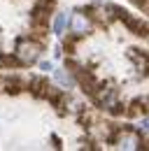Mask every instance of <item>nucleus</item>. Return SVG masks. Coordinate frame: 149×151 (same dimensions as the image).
I'll use <instances>...</instances> for the list:
<instances>
[{"label": "nucleus", "mask_w": 149, "mask_h": 151, "mask_svg": "<svg viewBox=\"0 0 149 151\" xmlns=\"http://www.w3.org/2000/svg\"><path fill=\"white\" fill-rule=\"evenodd\" d=\"M40 51H42L40 40H35V37H21V40H17V56L21 58L23 65L35 63L37 58H40Z\"/></svg>", "instance_id": "obj_1"}, {"label": "nucleus", "mask_w": 149, "mask_h": 151, "mask_svg": "<svg viewBox=\"0 0 149 151\" xmlns=\"http://www.w3.org/2000/svg\"><path fill=\"white\" fill-rule=\"evenodd\" d=\"M110 12H112V14H114L119 21H124V26L128 28L133 35H137V37H147V35H149V23H145L142 19H135V17H130L126 9H121V7H114V5L110 7Z\"/></svg>", "instance_id": "obj_2"}, {"label": "nucleus", "mask_w": 149, "mask_h": 151, "mask_svg": "<svg viewBox=\"0 0 149 151\" xmlns=\"http://www.w3.org/2000/svg\"><path fill=\"white\" fill-rule=\"evenodd\" d=\"M93 100H95V105L98 107H103V109H107L110 112V107L114 102H119L116 100V88H98L95 95H93Z\"/></svg>", "instance_id": "obj_3"}, {"label": "nucleus", "mask_w": 149, "mask_h": 151, "mask_svg": "<svg viewBox=\"0 0 149 151\" xmlns=\"http://www.w3.org/2000/svg\"><path fill=\"white\" fill-rule=\"evenodd\" d=\"M49 81L44 79V77H30V81H28V91L35 95V98H47L49 95Z\"/></svg>", "instance_id": "obj_4"}, {"label": "nucleus", "mask_w": 149, "mask_h": 151, "mask_svg": "<svg viewBox=\"0 0 149 151\" xmlns=\"http://www.w3.org/2000/svg\"><path fill=\"white\" fill-rule=\"evenodd\" d=\"M5 91L7 93H21V91H28V81L21 79V77H7L5 79Z\"/></svg>", "instance_id": "obj_5"}, {"label": "nucleus", "mask_w": 149, "mask_h": 151, "mask_svg": "<svg viewBox=\"0 0 149 151\" xmlns=\"http://www.w3.org/2000/svg\"><path fill=\"white\" fill-rule=\"evenodd\" d=\"M89 28H91V23H89V19H86V14H74L72 17V33L74 35H86L89 33Z\"/></svg>", "instance_id": "obj_6"}, {"label": "nucleus", "mask_w": 149, "mask_h": 151, "mask_svg": "<svg viewBox=\"0 0 149 151\" xmlns=\"http://www.w3.org/2000/svg\"><path fill=\"white\" fill-rule=\"evenodd\" d=\"M68 21H70V17H68V14H58V17L54 19V33H56V35H63V33H65Z\"/></svg>", "instance_id": "obj_7"}, {"label": "nucleus", "mask_w": 149, "mask_h": 151, "mask_svg": "<svg viewBox=\"0 0 149 151\" xmlns=\"http://www.w3.org/2000/svg\"><path fill=\"white\" fill-rule=\"evenodd\" d=\"M72 75H74V72H72ZM72 75H68V72H63V70H56V72H54L56 81H58V84H63L65 88H68V86H72V84H74V77H72Z\"/></svg>", "instance_id": "obj_8"}, {"label": "nucleus", "mask_w": 149, "mask_h": 151, "mask_svg": "<svg viewBox=\"0 0 149 151\" xmlns=\"http://www.w3.org/2000/svg\"><path fill=\"white\" fill-rule=\"evenodd\" d=\"M0 65H5V68H12V65H23L21 63V58L14 54V56H7V54H0Z\"/></svg>", "instance_id": "obj_9"}, {"label": "nucleus", "mask_w": 149, "mask_h": 151, "mask_svg": "<svg viewBox=\"0 0 149 151\" xmlns=\"http://www.w3.org/2000/svg\"><path fill=\"white\" fill-rule=\"evenodd\" d=\"M128 109H126V105H121V102H114L110 107V114H114V116H121V114H126Z\"/></svg>", "instance_id": "obj_10"}, {"label": "nucleus", "mask_w": 149, "mask_h": 151, "mask_svg": "<svg viewBox=\"0 0 149 151\" xmlns=\"http://www.w3.org/2000/svg\"><path fill=\"white\" fill-rule=\"evenodd\" d=\"M77 40H79V35H74V33H72V37L65 40V49H68V54H74V44H77Z\"/></svg>", "instance_id": "obj_11"}, {"label": "nucleus", "mask_w": 149, "mask_h": 151, "mask_svg": "<svg viewBox=\"0 0 149 151\" xmlns=\"http://www.w3.org/2000/svg\"><path fill=\"white\" fill-rule=\"evenodd\" d=\"M140 102H142V112H149V95L140 98Z\"/></svg>", "instance_id": "obj_12"}, {"label": "nucleus", "mask_w": 149, "mask_h": 151, "mask_svg": "<svg viewBox=\"0 0 149 151\" xmlns=\"http://www.w3.org/2000/svg\"><path fill=\"white\" fill-rule=\"evenodd\" d=\"M130 2H133V5H137V7H145V5H147V0H130Z\"/></svg>", "instance_id": "obj_13"}, {"label": "nucleus", "mask_w": 149, "mask_h": 151, "mask_svg": "<svg viewBox=\"0 0 149 151\" xmlns=\"http://www.w3.org/2000/svg\"><path fill=\"white\" fill-rule=\"evenodd\" d=\"M142 130L149 132V119H145V121H142Z\"/></svg>", "instance_id": "obj_14"}, {"label": "nucleus", "mask_w": 149, "mask_h": 151, "mask_svg": "<svg viewBox=\"0 0 149 151\" xmlns=\"http://www.w3.org/2000/svg\"><path fill=\"white\" fill-rule=\"evenodd\" d=\"M145 9H147V12H149V0H147V5H145Z\"/></svg>", "instance_id": "obj_15"}]
</instances>
